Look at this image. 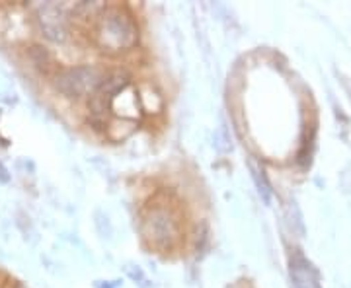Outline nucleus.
I'll use <instances>...</instances> for the list:
<instances>
[{"instance_id": "obj_1", "label": "nucleus", "mask_w": 351, "mask_h": 288, "mask_svg": "<svg viewBox=\"0 0 351 288\" xmlns=\"http://www.w3.org/2000/svg\"><path fill=\"white\" fill-rule=\"evenodd\" d=\"M96 41L106 53H123L137 45L138 29L123 8H110L96 24Z\"/></svg>"}, {"instance_id": "obj_2", "label": "nucleus", "mask_w": 351, "mask_h": 288, "mask_svg": "<svg viewBox=\"0 0 351 288\" xmlns=\"http://www.w3.org/2000/svg\"><path fill=\"white\" fill-rule=\"evenodd\" d=\"M141 232L152 248L166 250L174 244L180 236V222L176 214L166 207H151L143 214Z\"/></svg>"}, {"instance_id": "obj_3", "label": "nucleus", "mask_w": 351, "mask_h": 288, "mask_svg": "<svg viewBox=\"0 0 351 288\" xmlns=\"http://www.w3.org/2000/svg\"><path fill=\"white\" fill-rule=\"evenodd\" d=\"M104 80L106 76L96 66H73L55 76V88L66 98H82L88 94H96Z\"/></svg>"}, {"instance_id": "obj_4", "label": "nucleus", "mask_w": 351, "mask_h": 288, "mask_svg": "<svg viewBox=\"0 0 351 288\" xmlns=\"http://www.w3.org/2000/svg\"><path fill=\"white\" fill-rule=\"evenodd\" d=\"M131 76L127 75V73H117V75L108 76L104 82H101V86L96 90V94L92 96V100H90V109L94 115H104V113L110 109V105H112L113 98L121 92L123 88H127L131 82Z\"/></svg>"}, {"instance_id": "obj_5", "label": "nucleus", "mask_w": 351, "mask_h": 288, "mask_svg": "<svg viewBox=\"0 0 351 288\" xmlns=\"http://www.w3.org/2000/svg\"><path fill=\"white\" fill-rule=\"evenodd\" d=\"M117 119H129V121H137L141 117V101H138V92L135 86H127L123 88L115 98H113L112 105H110Z\"/></svg>"}, {"instance_id": "obj_6", "label": "nucleus", "mask_w": 351, "mask_h": 288, "mask_svg": "<svg viewBox=\"0 0 351 288\" xmlns=\"http://www.w3.org/2000/svg\"><path fill=\"white\" fill-rule=\"evenodd\" d=\"M39 24L43 34L53 41H63L64 39V18L63 12L59 6L55 4H45L41 10H39Z\"/></svg>"}, {"instance_id": "obj_7", "label": "nucleus", "mask_w": 351, "mask_h": 288, "mask_svg": "<svg viewBox=\"0 0 351 288\" xmlns=\"http://www.w3.org/2000/svg\"><path fill=\"white\" fill-rule=\"evenodd\" d=\"M138 101H141V109L145 113H160L164 107V100L160 92L156 90L151 82H143L137 86Z\"/></svg>"}, {"instance_id": "obj_8", "label": "nucleus", "mask_w": 351, "mask_h": 288, "mask_svg": "<svg viewBox=\"0 0 351 288\" xmlns=\"http://www.w3.org/2000/svg\"><path fill=\"white\" fill-rule=\"evenodd\" d=\"M137 129V121H129V119H113L112 123L108 125V135L112 140H125L127 137H131Z\"/></svg>"}, {"instance_id": "obj_9", "label": "nucleus", "mask_w": 351, "mask_h": 288, "mask_svg": "<svg viewBox=\"0 0 351 288\" xmlns=\"http://www.w3.org/2000/svg\"><path fill=\"white\" fill-rule=\"evenodd\" d=\"M252 172H254V177H256V183H258V187H260V193H262L263 200L269 202V199H271V191H269V185H267V181H265L263 172H258V170H252Z\"/></svg>"}, {"instance_id": "obj_10", "label": "nucleus", "mask_w": 351, "mask_h": 288, "mask_svg": "<svg viewBox=\"0 0 351 288\" xmlns=\"http://www.w3.org/2000/svg\"><path fill=\"white\" fill-rule=\"evenodd\" d=\"M8 179H10V176H8V172H6V168H4V166L0 163V181H2V183H6Z\"/></svg>"}]
</instances>
